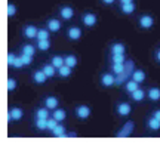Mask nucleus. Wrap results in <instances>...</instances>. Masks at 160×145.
Here are the masks:
<instances>
[{
    "instance_id": "nucleus-1",
    "label": "nucleus",
    "mask_w": 160,
    "mask_h": 145,
    "mask_svg": "<svg viewBox=\"0 0 160 145\" xmlns=\"http://www.w3.org/2000/svg\"><path fill=\"white\" fill-rule=\"evenodd\" d=\"M98 81H99V86H102L104 89H111L114 85H117V75L111 70H105L99 74Z\"/></svg>"
},
{
    "instance_id": "nucleus-2",
    "label": "nucleus",
    "mask_w": 160,
    "mask_h": 145,
    "mask_svg": "<svg viewBox=\"0 0 160 145\" xmlns=\"http://www.w3.org/2000/svg\"><path fill=\"white\" fill-rule=\"evenodd\" d=\"M25 116V111L22 107L19 105H11L8 108V123L13 124V123H19Z\"/></svg>"
},
{
    "instance_id": "nucleus-3",
    "label": "nucleus",
    "mask_w": 160,
    "mask_h": 145,
    "mask_svg": "<svg viewBox=\"0 0 160 145\" xmlns=\"http://www.w3.org/2000/svg\"><path fill=\"white\" fill-rule=\"evenodd\" d=\"M137 25L139 30L148 31V30H151L156 25V19H154V17L150 15V13H141V15L137 17Z\"/></svg>"
},
{
    "instance_id": "nucleus-4",
    "label": "nucleus",
    "mask_w": 160,
    "mask_h": 145,
    "mask_svg": "<svg viewBox=\"0 0 160 145\" xmlns=\"http://www.w3.org/2000/svg\"><path fill=\"white\" fill-rule=\"evenodd\" d=\"M132 111H133V107L132 104L126 99V101H117L114 105V113L117 117H122V118H128V117L132 114Z\"/></svg>"
},
{
    "instance_id": "nucleus-5",
    "label": "nucleus",
    "mask_w": 160,
    "mask_h": 145,
    "mask_svg": "<svg viewBox=\"0 0 160 145\" xmlns=\"http://www.w3.org/2000/svg\"><path fill=\"white\" fill-rule=\"evenodd\" d=\"M98 21H99V17H98L95 12L86 11L80 15V22H82V25L86 27V28H93V27H97Z\"/></svg>"
},
{
    "instance_id": "nucleus-6",
    "label": "nucleus",
    "mask_w": 160,
    "mask_h": 145,
    "mask_svg": "<svg viewBox=\"0 0 160 145\" xmlns=\"http://www.w3.org/2000/svg\"><path fill=\"white\" fill-rule=\"evenodd\" d=\"M74 117L80 122H86L92 116V107L88 104H77L74 107Z\"/></svg>"
},
{
    "instance_id": "nucleus-7",
    "label": "nucleus",
    "mask_w": 160,
    "mask_h": 145,
    "mask_svg": "<svg viewBox=\"0 0 160 145\" xmlns=\"http://www.w3.org/2000/svg\"><path fill=\"white\" fill-rule=\"evenodd\" d=\"M58 17L61 18L64 22H71L76 18V9L71 5H61L58 7Z\"/></svg>"
},
{
    "instance_id": "nucleus-8",
    "label": "nucleus",
    "mask_w": 160,
    "mask_h": 145,
    "mask_svg": "<svg viewBox=\"0 0 160 145\" xmlns=\"http://www.w3.org/2000/svg\"><path fill=\"white\" fill-rule=\"evenodd\" d=\"M45 27H48V30L52 34H58L64 28V21L59 17H49L45 21Z\"/></svg>"
},
{
    "instance_id": "nucleus-9",
    "label": "nucleus",
    "mask_w": 160,
    "mask_h": 145,
    "mask_svg": "<svg viewBox=\"0 0 160 145\" xmlns=\"http://www.w3.org/2000/svg\"><path fill=\"white\" fill-rule=\"evenodd\" d=\"M83 37V28L80 25H70L65 28V39L70 41H80Z\"/></svg>"
},
{
    "instance_id": "nucleus-10",
    "label": "nucleus",
    "mask_w": 160,
    "mask_h": 145,
    "mask_svg": "<svg viewBox=\"0 0 160 145\" xmlns=\"http://www.w3.org/2000/svg\"><path fill=\"white\" fill-rule=\"evenodd\" d=\"M30 80H31V83L36 85V86H42V85H45L49 79H48V75L45 74V71L39 67V68H36V70L31 71V74H30Z\"/></svg>"
},
{
    "instance_id": "nucleus-11",
    "label": "nucleus",
    "mask_w": 160,
    "mask_h": 145,
    "mask_svg": "<svg viewBox=\"0 0 160 145\" xmlns=\"http://www.w3.org/2000/svg\"><path fill=\"white\" fill-rule=\"evenodd\" d=\"M39 28L40 27H37V25H34V24H25V25L22 27V30H21V34H22V37H25L27 40L36 41Z\"/></svg>"
},
{
    "instance_id": "nucleus-12",
    "label": "nucleus",
    "mask_w": 160,
    "mask_h": 145,
    "mask_svg": "<svg viewBox=\"0 0 160 145\" xmlns=\"http://www.w3.org/2000/svg\"><path fill=\"white\" fill-rule=\"evenodd\" d=\"M40 102H42V105H45L46 108H49L51 111L58 108L59 104H61V102H59V98L55 96V95H45L43 98L40 99Z\"/></svg>"
},
{
    "instance_id": "nucleus-13",
    "label": "nucleus",
    "mask_w": 160,
    "mask_h": 145,
    "mask_svg": "<svg viewBox=\"0 0 160 145\" xmlns=\"http://www.w3.org/2000/svg\"><path fill=\"white\" fill-rule=\"evenodd\" d=\"M128 96H129V101H131V102H135V104H144V102L147 101V89L139 87V89H137L135 92H132L131 95H128Z\"/></svg>"
},
{
    "instance_id": "nucleus-14",
    "label": "nucleus",
    "mask_w": 160,
    "mask_h": 145,
    "mask_svg": "<svg viewBox=\"0 0 160 145\" xmlns=\"http://www.w3.org/2000/svg\"><path fill=\"white\" fill-rule=\"evenodd\" d=\"M147 101L151 104L160 102V86H148L147 87Z\"/></svg>"
},
{
    "instance_id": "nucleus-15",
    "label": "nucleus",
    "mask_w": 160,
    "mask_h": 145,
    "mask_svg": "<svg viewBox=\"0 0 160 145\" xmlns=\"http://www.w3.org/2000/svg\"><path fill=\"white\" fill-rule=\"evenodd\" d=\"M145 129L151 132V133H157L160 132V120H157L156 117H153L150 114L147 118H145Z\"/></svg>"
},
{
    "instance_id": "nucleus-16",
    "label": "nucleus",
    "mask_w": 160,
    "mask_h": 145,
    "mask_svg": "<svg viewBox=\"0 0 160 145\" xmlns=\"http://www.w3.org/2000/svg\"><path fill=\"white\" fill-rule=\"evenodd\" d=\"M110 55H126V45L122 41H111L108 46Z\"/></svg>"
},
{
    "instance_id": "nucleus-17",
    "label": "nucleus",
    "mask_w": 160,
    "mask_h": 145,
    "mask_svg": "<svg viewBox=\"0 0 160 145\" xmlns=\"http://www.w3.org/2000/svg\"><path fill=\"white\" fill-rule=\"evenodd\" d=\"M37 52H39V49H37L34 41H31V40H28L27 43H22V45L19 46V53H25V55L34 56Z\"/></svg>"
},
{
    "instance_id": "nucleus-18",
    "label": "nucleus",
    "mask_w": 160,
    "mask_h": 145,
    "mask_svg": "<svg viewBox=\"0 0 160 145\" xmlns=\"http://www.w3.org/2000/svg\"><path fill=\"white\" fill-rule=\"evenodd\" d=\"M137 2H131V3H122V5H119V11L120 13H123V15H126V17H131V15H133L135 12H137Z\"/></svg>"
},
{
    "instance_id": "nucleus-19",
    "label": "nucleus",
    "mask_w": 160,
    "mask_h": 145,
    "mask_svg": "<svg viewBox=\"0 0 160 145\" xmlns=\"http://www.w3.org/2000/svg\"><path fill=\"white\" fill-rule=\"evenodd\" d=\"M40 68L45 71V74L48 75V79L49 80H52V79H55V77H58V70L57 67H53V65L48 61V62H43V64L40 65Z\"/></svg>"
},
{
    "instance_id": "nucleus-20",
    "label": "nucleus",
    "mask_w": 160,
    "mask_h": 145,
    "mask_svg": "<svg viewBox=\"0 0 160 145\" xmlns=\"http://www.w3.org/2000/svg\"><path fill=\"white\" fill-rule=\"evenodd\" d=\"M139 87H141V85L131 77V79H128V80L123 83V92H125L126 95H131L132 92H135V90L139 89Z\"/></svg>"
},
{
    "instance_id": "nucleus-21",
    "label": "nucleus",
    "mask_w": 160,
    "mask_h": 145,
    "mask_svg": "<svg viewBox=\"0 0 160 145\" xmlns=\"http://www.w3.org/2000/svg\"><path fill=\"white\" fill-rule=\"evenodd\" d=\"M132 132H133V122H128L126 124H123V128L120 129L119 132H116V136H119V138H128V136H131Z\"/></svg>"
},
{
    "instance_id": "nucleus-22",
    "label": "nucleus",
    "mask_w": 160,
    "mask_h": 145,
    "mask_svg": "<svg viewBox=\"0 0 160 145\" xmlns=\"http://www.w3.org/2000/svg\"><path fill=\"white\" fill-rule=\"evenodd\" d=\"M73 71H74V68H71L68 65H62L61 68H58V79L68 80V79L73 77Z\"/></svg>"
},
{
    "instance_id": "nucleus-23",
    "label": "nucleus",
    "mask_w": 160,
    "mask_h": 145,
    "mask_svg": "<svg viewBox=\"0 0 160 145\" xmlns=\"http://www.w3.org/2000/svg\"><path fill=\"white\" fill-rule=\"evenodd\" d=\"M33 116H34L36 118H49V117L52 116V111L49 110V108H46L45 105H39L34 110V114H33Z\"/></svg>"
},
{
    "instance_id": "nucleus-24",
    "label": "nucleus",
    "mask_w": 160,
    "mask_h": 145,
    "mask_svg": "<svg viewBox=\"0 0 160 145\" xmlns=\"http://www.w3.org/2000/svg\"><path fill=\"white\" fill-rule=\"evenodd\" d=\"M131 77L133 80H137L139 85H142L144 81L147 80V73H145L142 68H135V70L131 73Z\"/></svg>"
},
{
    "instance_id": "nucleus-25",
    "label": "nucleus",
    "mask_w": 160,
    "mask_h": 145,
    "mask_svg": "<svg viewBox=\"0 0 160 145\" xmlns=\"http://www.w3.org/2000/svg\"><path fill=\"white\" fill-rule=\"evenodd\" d=\"M67 116H68L67 110H65V108H61V107H58V108H55V110L52 111V117L57 118L59 123L65 122V120H67Z\"/></svg>"
},
{
    "instance_id": "nucleus-26",
    "label": "nucleus",
    "mask_w": 160,
    "mask_h": 145,
    "mask_svg": "<svg viewBox=\"0 0 160 145\" xmlns=\"http://www.w3.org/2000/svg\"><path fill=\"white\" fill-rule=\"evenodd\" d=\"M33 128L39 132H48V118H33Z\"/></svg>"
},
{
    "instance_id": "nucleus-27",
    "label": "nucleus",
    "mask_w": 160,
    "mask_h": 145,
    "mask_svg": "<svg viewBox=\"0 0 160 145\" xmlns=\"http://www.w3.org/2000/svg\"><path fill=\"white\" fill-rule=\"evenodd\" d=\"M49 62H51L53 67H57L58 68H61L62 65H65V59H64V55H61V53H53L51 58H49Z\"/></svg>"
},
{
    "instance_id": "nucleus-28",
    "label": "nucleus",
    "mask_w": 160,
    "mask_h": 145,
    "mask_svg": "<svg viewBox=\"0 0 160 145\" xmlns=\"http://www.w3.org/2000/svg\"><path fill=\"white\" fill-rule=\"evenodd\" d=\"M64 59H65V65H68L71 68H77V65H79V56L77 55H74V53H65Z\"/></svg>"
},
{
    "instance_id": "nucleus-29",
    "label": "nucleus",
    "mask_w": 160,
    "mask_h": 145,
    "mask_svg": "<svg viewBox=\"0 0 160 145\" xmlns=\"http://www.w3.org/2000/svg\"><path fill=\"white\" fill-rule=\"evenodd\" d=\"M36 46L39 49V52H49L52 47V43H51V39H48V40H36Z\"/></svg>"
},
{
    "instance_id": "nucleus-30",
    "label": "nucleus",
    "mask_w": 160,
    "mask_h": 145,
    "mask_svg": "<svg viewBox=\"0 0 160 145\" xmlns=\"http://www.w3.org/2000/svg\"><path fill=\"white\" fill-rule=\"evenodd\" d=\"M49 133H51L52 136H55V138H65V135H67V128L64 126L62 123H59L57 128L53 129V130H51Z\"/></svg>"
},
{
    "instance_id": "nucleus-31",
    "label": "nucleus",
    "mask_w": 160,
    "mask_h": 145,
    "mask_svg": "<svg viewBox=\"0 0 160 145\" xmlns=\"http://www.w3.org/2000/svg\"><path fill=\"white\" fill-rule=\"evenodd\" d=\"M110 70L116 75H122L126 73V64H117V62H110Z\"/></svg>"
},
{
    "instance_id": "nucleus-32",
    "label": "nucleus",
    "mask_w": 160,
    "mask_h": 145,
    "mask_svg": "<svg viewBox=\"0 0 160 145\" xmlns=\"http://www.w3.org/2000/svg\"><path fill=\"white\" fill-rule=\"evenodd\" d=\"M17 12H18V7L17 5L13 3V2H8V5H6V15L8 18H15L17 17Z\"/></svg>"
},
{
    "instance_id": "nucleus-33",
    "label": "nucleus",
    "mask_w": 160,
    "mask_h": 145,
    "mask_svg": "<svg viewBox=\"0 0 160 145\" xmlns=\"http://www.w3.org/2000/svg\"><path fill=\"white\" fill-rule=\"evenodd\" d=\"M51 36H52V33L48 30V27H40L36 40H48V39H51Z\"/></svg>"
},
{
    "instance_id": "nucleus-34",
    "label": "nucleus",
    "mask_w": 160,
    "mask_h": 145,
    "mask_svg": "<svg viewBox=\"0 0 160 145\" xmlns=\"http://www.w3.org/2000/svg\"><path fill=\"white\" fill-rule=\"evenodd\" d=\"M18 87V81L15 77H8V81H6V89H8V93H13Z\"/></svg>"
},
{
    "instance_id": "nucleus-35",
    "label": "nucleus",
    "mask_w": 160,
    "mask_h": 145,
    "mask_svg": "<svg viewBox=\"0 0 160 145\" xmlns=\"http://www.w3.org/2000/svg\"><path fill=\"white\" fill-rule=\"evenodd\" d=\"M19 58L22 61L24 67H31L33 62H34V56H31V55H25V53H19Z\"/></svg>"
},
{
    "instance_id": "nucleus-36",
    "label": "nucleus",
    "mask_w": 160,
    "mask_h": 145,
    "mask_svg": "<svg viewBox=\"0 0 160 145\" xmlns=\"http://www.w3.org/2000/svg\"><path fill=\"white\" fill-rule=\"evenodd\" d=\"M110 62L126 64V55H110Z\"/></svg>"
},
{
    "instance_id": "nucleus-37",
    "label": "nucleus",
    "mask_w": 160,
    "mask_h": 145,
    "mask_svg": "<svg viewBox=\"0 0 160 145\" xmlns=\"http://www.w3.org/2000/svg\"><path fill=\"white\" fill-rule=\"evenodd\" d=\"M17 56H18V53L12 52V51H11V52H8V56H6V62H8V67H9V68H12V67H13Z\"/></svg>"
},
{
    "instance_id": "nucleus-38",
    "label": "nucleus",
    "mask_w": 160,
    "mask_h": 145,
    "mask_svg": "<svg viewBox=\"0 0 160 145\" xmlns=\"http://www.w3.org/2000/svg\"><path fill=\"white\" fill-rule=\"evenodd\" d=\"M12 68H15V70H21V68H25L22 64V61H21V58H19V53H18L17 59H15V64H13V67Z\"/></svg>"
},
{
    "instance_id": "nucleus-39",
    "label": "nucleus",
    "mask_w": 160,
    "mask_h": 145,
    "mask_svg": "<svg viewBox=\"0 0 160 145\" xmlns=\"http://www.w3.org/2000/svg\"><path fill=\"white\" fill-rule=\"evenodd\" d=\"M99 3L101 5H104V6H114L116 3H117V0H99Z\"/></svg>"
},
{
    "instance_id": "nucleus-40",
    "label": "nucleus",
    "mask_w": 160,
    "mask_h": 145,
    "mask_svg": "<svg viewBox=\"0 0 160 145\" xmlns=\"http://www.w3.org/2000/svg\"><path fill=\"white\" fill-rule=\"evenodd\" d=\"M153 58H154V61L160 65V46L157 47V49H156L154 52H153Z\"/></svg>"
},
{
    "instance_id": "nucleus-41",
    "label": "nucleus",
    "mask_w": 160,
    "mask_h": 145,
    "mask_svg": "<svg viewBox=\"0 0 160 145\" xmlns=\"http://www.w3.org/2000/svg\"><path fill=\"white\" fill-rule=\"evenodd\" d=\"M153 117H156L157 120H160V108H156V110H153L151 113H150Z\"/></svg>"
},
{
    "instance_id": "nucleus-42",
    "label": "nucleus",
    "mask_w": 160,
    "mask_h": 145,
    "mask_svg": "<svg viewBox=\"0 0 160 145\" xmlns=\"http://www.w3.org/2000/svg\"><path fill=\"white\" fill-rule=\"evenodd\" d=\"M131 2H135V0H117L119 5H122V3H131Z\"/></svg>"
}]
</instances>
